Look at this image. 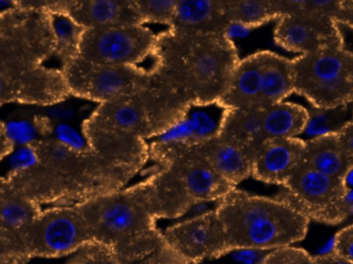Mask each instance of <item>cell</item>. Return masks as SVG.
<instances>
[{
  "label": "cell",
  "instance_id": "6da1fadb",
  "mask_svg": "<svg viewBox=\"0 0 353 264\" xmlns=\"http://www.w3.org/2000/svg\"><path fill=\"white\" fill-rule=\"evenodd\" d=\"M1 163V183L40 206L82 204L123 189L134 177L92 150H73L50 138L15 148Z\"/></svg>",
  "mask_w": 353,
  "mask_h": 264
},
{
  "label": "cell",
  "instance_id": "7a4b0ae2",
  "mask_svg": "<svg viewBox=\"0 0 353 264\" xmlns=\"http://www.w3.org/2000/svg\"><path fill=\"white\" fill-rule=\"evenodd\" d=\"M54 53L50 12L24 0L0 1L1 105H48L69 96L63 70L46 64Z\"/></svg>",
  "mask_w": 353,
  "mask_h": 264
},
{
  "label": "cell",
  "instance_id": "3957f363",
  "mask_svg": "<svg viewBox=\"0 0 353 264\" xmlns=\"http://www.w3.org/2000/svg\"><path fill=\"white\" fill-rule=\"evenodd\" d=\"M177 117L170 95L150 80L135 94L98 104L84 123L83 132L97 156L135 177L150 161L148 142L168 129Z\"/></svg>",
  "mask_w": 353,
  "mask_h": 264
},
{
  "label": "cell",
  "instance_id": "277c9868",
  "mask_svg": "<svg viewBox=\"0 0 353 264\" xmlns=\"http://www.w3.org/2000/svg\"><path fill=\"white\" fill-rule=\"evenodd\" d=\"M152 68L190 103L219 102L241 61L225 33L169 28L159 34Z\"/></svg>",
  "mask_w": 353,
  "mask_h": 264
},
{
  "label": "cell",
  "instance_id": "5b68a950",
  "mask_svg": "<svg viewBox=\"0 0 353 264\" xmlns=\"http://www.w3.org/2000/svg\"><path fill=\"white\" fill-rule=\"evenodd\" d=\"M80 206L94 241L109 248L121 264L142 261L164 245L146 179Z\"/></svg>",
  "mask_w": 353,
  "mask_h": 264
},
{
  "label": "cell",
  "instance_id": "8992f818",
  "mask_svg": "<svg viewBox=\"0 0 353 264\" xmlns=\"http://www.w3.org/2000/svg\"><path fill=\"white\" fill-rule=\"evenodd\" d=\"M229 251H274L291 247L307 235L310 220L282 198L233 189L216 204Z\"/></svg>",
  "mask_w": 353,
  "mask_h": 264
},
{
  "label": "cell",
  "instance_id": "52a82bcc",
  "mask_svg": "<svg viewBox=\"0 0 353 264\" xmlns=\"http://www.w3.org/2000/svg\"><path fill=\"white\" fill-rule=\"evenodd\" d=\"M291 62L294 93L305 97L311 107L353 104V53L345 45L322 47Z\"/></svg>",
  "mask_w": 353,
  "mask_h": 264
},
{
  "label": "cell",
  "instance_id": "ba28073f",
  "mask_svg": "<svg viewBox=\"0 0 353 264\" xmlns=\"http://www.w3.org/2000/svg\"><path fill=\"white\" fill-rule=\"evenodd\" d=\"M92 243L94 237L80 204L53 206L43 210L26 232L19 263L71 255Z\"/></svg>",
  "mask_w": 353,
  "mask_h": 264
},
{
  "label": "cell",
  "instance_id": "9c48e42d",
  "mask_svg": "<svg viewBox=\"0 0 353 264\" xmlns=\"http://www.w3.org/2000/svg\"><path fill=\"white\" fill-rule=\"evenodd\" d=\"M283 187L284 191L278 197L310 221L336 225L349 216L346 202L349 187L344 179L330 177L303 162Z\"/></svg>",
  "mask_w": 353,
  "mask_h": 264
},
{
  "label": "cell",
  "instance_id": "30bf717a",
  "mask_svg": "<svg viewBox=\"0 0 353 264\" xmlns=\"http://www.w3.org/2000/svg\"><path fill=\"white\" fill-rule=\"evenodd\" d=\"M70 94L96 104L135 94L152 78V68L96 63L78 57L63 70Z\"/></svg>",
  "mask_w": 353,
  "mask_h": 264
},
{
  "label": "cell",
  "instance_id": "8fae6325",
  "mask_svg": "<svg viewBox=\"0 0 353 264\" xmlns=\"http://www.w3.org/2000/svg\"><path fill=\"white\" fill-rule=\"evenodd\" d=\"M150 161L154 163V166L168 169L195 206L216 204L236 188L210 166L198 146L172 148L150 146Z\"/></svg>",
  "mask_w": 353,
  "mask_h": 264
},
{
  "label": "cell",
  "instance_id": "7c38bea8",
  "mask_svg": "<svg viewBox=\"0 0 353 264\" xmlns=\"http://www.w3.org/2000/svg\"><path fill=\"white\" fill-rule=\"evenodd\" d=\"M159 34L146 25L88 29L82 38L79 57L108 65L140 66L154 58Z\"/></svg>",
  "mask_w": 353,
  "mask_h": 264
},
{
  "label": "cell",
  "instance_id": "4fadbf2b",
  "mask_svg": "<svg viewBox=\"0 0 353 264\" xmlns=\"http://www.w3.org/2000/svg\"><path fill=\"white\" fill-rule=\"evenodd\" d=\"M162 231L165 243L185 264L199 263L230 253L226 232L216 208Z\"/></svg>",
  "mask_w": 353,
  "mask_h": 264
},
{
  "label": "cell",
  "instance_id": "5bb4252c",
  "mask_svg": "<svg viewBox=\"0 0 353 264\" xmlns=\"http://www.w3.org/2000/svg\"><path fill=\"white\" fill-rule=\"evenodd\" d=\"M274 41L279 47L299 55L344 45L340 25L334 19L301 12H286L278 19Z\"/></svg>",
  "mask_w": 353,
  "mask_h": 264
},
{
  "label": "cell",
  "instance_id": "9a60e30c",
  "mask_svg": "<svg viewBox=\"0 0 353 264\" xmlns=\"http://www.w3.org/2000/svg\"><path fill=\"white\" fill-rule=\"evenodd\" d=\"M40 204L0 186V264H20L26 232L43 212Z\"/></svg>",
  "mask_w": 353,
  "mask_h": 264
},
{
  "label": "cell",
  "instance_id": "2e32d148",
  "mask_svg": "<svg viewBox=\"0 0 353 264\" xmlns=\"http://www.w3.org/2000/svg\"><path fill=\"white\" fill-rule=\"evenodd\" d=\"M226 109L220 102L193 103L183 117L148 144L160 148L194 146L220 135Z\"/></svg>",
  "mask_w": 353,
  "mask_h": 264
},
{
  "label": "cell",
  "instance_id": "e0dca14e",
  "mask_svg": "<svg viewBox=\"0 0 353 264\" xmlns=\"http://www.w3.org/2000/svg\"><path fill=\"white\" fill-rule=\"evenodd\" d=\"M305 140L274 138L258 148L252 177L266 184L284 186L305 158Z\"/></svg>",
  "mask_w": 353,
  "mask_h": 264
},
{
  "label": "cell",
  "instance_id": "ac0fdd59",
  "mask_svg": "<svg viewBox=\"0 0 353 264\" xmlns=\"http://www.w3.org/2000/svg\"><path fill=\"white\" fill-rule=\"evenodd\" d=\"M57 12L88 29L142 25L135 0H61Z\"/></svg>",
  "mask_w": 353,
  "mask_h": 264
},
{
  "label": "cell",
  "instance_id": "d6986e66",
  "mask_svg": "<svg viewBox=\"0 0 353 264\" xmlns=\"http://www.w3.org/2000/svg\"><path fill=\"white\" fill-rule=\"evenodd\" d=\"M264 51L241 59L219 102L226 109H261Z\"/></svg>",
  "mask_w": 353,
  "mask_h": 264
},
{
  "label": "cell",
  "instance_id": "ffe728a7",
  "mask_svg": "<svg viewBox=\"0 0 353 264\" xmlns=\"http://www.w3.org/2000/svg\"><path fill=\"white\" fill-rule=\"evenodd\" d=\"M198 148L210 166L234 187L252 177L254 151L220 135L198 144Z\"/></svg>",
  "mask_w": 353,
  "mask_h": 264
},
{
  "label": "cell",
  "instance_id": "44dd1931",
  "mask_svg": "<svg viewBox=\"0 0 353 264\" xmlns=\"http://www.w3.org/2000/svg\"><path fill=\"white\" fill-rule=\"evenodd\" d=\"M230 24L225 0H177L176 14L171 28L226 34Z\"/></svg>",
  "mask_w": 353,
  "mask_h": 264
},
{
  "label": "cell",
  "instance_id": "7402d4cb",
  "mask_svg": "<svg viewBox=\"0 0 353 264\" xmlns=\"http://www.w3.org/2000/svg\"><path fill=\"white\" fill-rule=\"evenodd\" d=\"M303 162L320 173L344 179L353 167L339 133L305 140Z\"/></svg>",
  "mask_w": 353,
  "mask_h": 264
},
{
  "label": "cell",
  "instance_id": "603a6c76",
  "mask_svg": "<svg viewBox=\"0 0 353 264\" xmlns=\"http://www.w3.org/2000/svg\"><path fill=\"white\" fill-rule=\"evenodd\" d=\"M220 136L257 152L265 142L262 109H226Z\"/></svg>",
  "mask_w": 353,
  "mask_h": 264
},
{
  "label": "cell",
  "instance_id": "cb8c5ba5",
  "mask_svg": "<svg viewBox=\"0 0 353 264\" xmlns=\"http://www.w3.org/2000/svg\"><path fill=\"white\" fill-rule=\"evenodd\" d=\"M293 92L291 59L272 52L264 51L263 88L260 109L283 102Z\"/></svg>",
  "mask_w": 353,
  "mask_h": 264
},
{
  "label": "cell",
  "instance_id": "d4e9b609",
  "mask_svg": "<svg viewBox=\"0 0 353 264\" xmlns=\"http://www.w3.org/2000/svg\"><path fill=\"white\" fill-rule=\"evenodd\" d=\"M264 140L294 138L305 131L307 109L290 102H280L262 109Z\"/></svg>",
  "mask_w": 353,
  "mask_h": 264
},
{
  "label": "cell",
  "instance_id": "484cf974",
  "mask_svg": "<svg viewBox=\"0 0 353 264\" xmlns=\"http://www.w3.org/2000/svg\"><path fill=\"white\" fill-rule=\"evenodd\" d=\"M227 16L231 24L254 29L283 14L281 0H225Z\"/></svg>",
  "mask_w": 353,
  "mask_h": 264
},
{
  "label": "cell",
  "instance_id": "4316f807",
  "mask_svg": "<svg viewBox=\"0 0 353 264\" xmlns=\"http://www.w3.org/2000/svg\"><path fill=\"white\" fill-rule=\"evenodd\" d=\"M50 14L55 38L54 58L59 61V68L63 70L79 57L85 29L69 14L63 12Z\"/></svg>",
  "mask_w": 353,
  "mask_h": 264
},
{
  "label": "cell",
  "instance_id": "83f0119b",
  "mask_svg": "<svg viewBox=\"0 0 353 264\" xmlns=\"http://www.w3.org/2000/svg\"><path fill=\"white\" fill-rule=\"evenodd\" d=\"M307 120L305 131L313 138L336 134L353 121V109L349 105L336 109H317L312 107L307 109Z\"/></svg>",
  "mask_w": 353,
  "mask_h": 264
},
{
  "label": "cell",
  "instance_id": "f1b7e54d",
  "mask_svg": "<svg viewBox=\"0 0 353 264\" xmlns=\"http://www.w3.org/2000/svg\"><path fill=\"white\" fill-rule=\"evenodd\" d=\"M142 25L171 28L176 14L177 0H135Z\"/></svg>",
  "mask_w": 353,
  "mask_h": 264
},
{
  "label": "cell",
  "instance_id": "f546056e",
  "mask_svg": "<svg viewBox=\"0 0 353 264\" xmlns=\"http://www.w3.org/2000/svg\"><path fill=\"white\" fill-rule=\"evenodd\" d=\"M69 264H121L112 251L102 243H92L77 252Z\"/></svg>",
  "mask_w": 353,
  "mask_h": 264
},
{
  "label": "cell",
  "instance_id": "4dcf8cb0",
  "mask_svg": "<svg viewBox=\"0 0 353 264\" xmlns=\"http://www.w3.org/2000/svg\"><path fill=\"white\" fill-rule=\"evenodd\" d=\"M260 264H314V256L291 245L268 252Z\"/></svg>",
  "mask_w": 353,
  "mask_h": 264
},
{
  "label": "cell",
  "instance_id": "1f68e13d",
  "mask_svg": "<svg viewBox=\"0 0 353 264\" xmlns=\"http://www.w3.org/2000/svg\"><path fill=\"white\" fill-rule=\"evenodd\" d=\"M353 263V224L341 229L332 239V252Z\"/></svg>",
  "mask_w": 353,
  "mask_h": 264
},
{
  "label": "cell",
  "instance_id": "d6a6232c",
  "mask_svg": "<svg viewBox=\"0 0 353 264\" xmlns=\"http://www.w3.org/2000/svg\"><path fill=\"white\" fill-rule=\"evenodd\" d=\"M334 21L353 29V0H338Z\"/></svg>",
  "mask_w": 353,
  "mask_h": 264
},
{
  "label": "cell",
  "instance_id": "836d02e7",
  "mask_svg": "<svg viewBox=\"0 0 353 264\" xmlns=\"http://www.w3.org/2000/svg\"><path fill=\"white\" fill-rule=\"evenodd\" d=\"M341 140L344 144L345 148L348 153L349 157L353 162V121L349 122L340 132H339Z\"/></svg>",
  "mask_w": 353,
  "mask_h": 264
},
{
  "label": "cell",
  "instance_id": "e575fe53",
  "mask_svg": "<svg viewBox=\"0 0 353 264\" xmlns=\"http://www.w3.org/2000/svg\"><path fill=\"white\" fill-rule=\"evenodd\" d=\"M314 264H353L343 258L339 257L336 254L327 253L324 255L315 256Z\"/></svg>",
  "mask_w": 353,
  "mask_h": 264
},
{
  "label": "cell",
  "instance_id": "d590c367",
  "mask_svg": "<svg viewBox=\"0 0 353 264\" xmlns=\"http://www.w3.org/2000/svg\"><path fill=\"white\" fill-rule=\"evenodd\" d=\"M347 208H348L349 214H353V189H349L346 198Z\"/></svg>",
  "mask_w": 353,
  "mask_h": 264
},
{
  "label": "cell",
  "instance_id": "8d00e7d4",
  "mask_svg": "<svg viewBox=\"0 0 353 264\" xmlns=\"http://www.w3.org/2000/svg\"><path fill=\"white\" fill-rule=\"evenodd\" d=\"M345 181H346L347 186H353V167L352 168H351V170L349 171L348 175H347L346 179H345Z\"/></svg>",
  "mask_w": 353,
  "mask_h": 264
},
{
  "label": "cell",
  "instance_id": "74e56055",
  "mask_svg": "<svg viewBox=\"0 0 353 264\" xmlns=\"http://www.w3.org/2000/svg\"><path fill=\"white\" fill-rule=\"evenodd\" d=\"M135 264H146V263H144V262H139V263H135Z\"/></svg>",
  "mask_w": 353,
  "mask_h": 264
},
{
  "label": "cell",
  "instance_id": "f35d334b",
  "mask_svg": "<svg viewBox=\"0 0 353 264\" xmlns=\"http://www.w3.org/2000/svg\"><path fill=\"white\" fill-rule=\"evenodd\" d=\"M352 109H353V104H352Z\"/></svg>",
  "mask_w": 353,
  "mask_h": 264
}]
</instances>
